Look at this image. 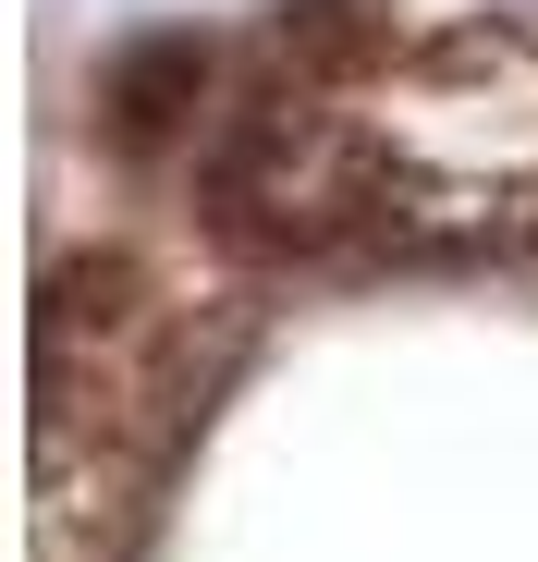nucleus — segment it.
<instances>
[{"label": "nucleus", "mask_w": 538, "mask_h": 562, "mask_svg": "<svg viewBox=\"0 0 538 562\" xmlns=\"http://www.w3.org/2000/svg\"><path fill=\"white\" fill-rule=\"evenodd\" d=\"M209 49L197 37H147L111 61V135L123 147H171V135H209Z\"/></svg>", "instance_id": "3"}, {"label": "nucleus", "mask_w": 538, "mask_h": 562, "mask_svg": "<svg viewBox=\"0 0 538 562\" xmlns=\"http://www.w3.org/2000/svg\"><path fill=\"white\" fill-rule=\"evenodd\" d=\"M197 428V330L135 257L37 281V562H123Z\"/></svg>", "instance_id": "2"}, {"label": "nucleus", "mask_w": 538, "mask_h": 562, "mask_svg": "<svg viewBox=\"0 0 538 562\" xmlns=\"http://www.w3.org/2000/svg\"><path fill=\"white\" fill-rule=\"evenodd\" d=\"M355 257H526L538 245V0L453 13L343 74Z\"/></svg>", "instance_id": "1"}]
</instances>
